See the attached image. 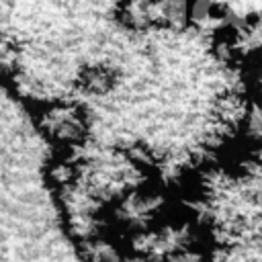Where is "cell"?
Masks as SVG:
<instances>
[{"label":"cell","mask_w":262,"mask_h":262,"mask_svg":"<svg viewBox=\"0 0 262 262\" xmlns=\"http://www.w3.org/2000/svg\"><path fill=\"white\" fill-rule=\"evenodd\" d=\"M119 74L106 63H88L82 66L76 74V86L90 96H106L115 90Z\"/></svg>","instance_id":"277c9868"},{"label":"cell","mask_w":262,"mask_h":262,"mask_svg":"<svg viewBox=\"0 0 262 262\" xmlns=\"http://www.w3.org/2000/svg\"><path fill=\"white\" fill-rule=\"evenodd\" d=\"M82 262H127V246L108 229H100L76 242Z\"/></svg>","instance_id":"3957f363"},{"label":"cell","mask_w":262,"mask_h":262,"mask_svg":"<svg viewBox=\"0 0 262 262\" xmlns=\"http://www.w3.org/2000/svg\"><path fill=\"white\" fill-rule=\"evenodd\" d=\"M33 121L41 137L63 151L86 145L90 137L88 111L80 102L63 96L39 102L33 113Z\"/></svg>","instance_id":"6da1fadb"},{"label":"cell","mask_w":262,"mask_h":262,"mask_svg":"<svg viewBox=\"0 0 262 262\" xmlns=\"http://www.w3.org/2000/svg\"><path fill=\"white\" fill-rule=\"evenodd\" d=\"M239 133L250 145L262 147V96H256V98L248 100Z\"/></svg>","instance_id":"52a82bcc"},{"label":"cell","mask_w":262,"mask_h":262,"mask_svg":"<svg viewBox=\"0 0 262 262\" xmlns=\"http://www.w3.org/2000/svg\"><path fill=\"white\" fill-rule=\"evenodd\" d=\"M23 49L8 33H0V82L14 80L20 70Z\"/></svg>","instance_id":"8992f818"},{"label":"cell","mask_w":262,"mask_h":262,"mask_svg":"<svg viewBox=\"0 0 262 262\" xmlns=\"http://www.w3.org/2000/svg\"><path fill=\"white\" fill-rule=\"evenodd\" d=\"M166 211H168L166 192L145 182L127 190L108 207V215L113 223L121 229H127L131 235L162 223L166 219Z\"/></svg>","instance_id":"7a4b0ae2"},{"label":"cell","mask_w":262,"mask_h":262,"mask_svg":"<svg viewBox=\"0 0 262 262\" xmlns=\"http://www.w3.org/2000/svg\"><path fill=\"white\" fill-rule=\"evenodd\" d=\"M43 176H45V182L49 184V188H53V192L57 194V192L74 186L82 178V162H78L66 154L57 156L47 162Z\"/></svg>","instance_id":"5b68a950"}]
</instances>
